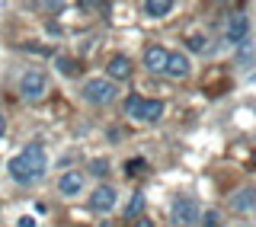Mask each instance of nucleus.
<instances>
[{
  "label": "nucleus",
  "instance_id": "1",
  "mask_svg": "<svg viewBox=\"0 0 256 227\" xmlns=\"http://www.w3.org/2000/svg\"><path fill=\"white\" fill-rule=\"evenodd\" d=\"M116 84H112L109 77H93L84 84V100L93 102V106H109L112 100H116Z\"/></svg>",
  "mask_w": 256,
  "mask_h": 227
},
{
  "label": "nucleus",
  "instance_id": "2",
  "mask_svg": "<svg viewBox=\"0 0 256 227\" xmlns=\"http://www.w3.org/2000/svg\"><path fill=\"white\" fill-rule=\"evenodd\" d=\"M20 93H22V100H29V102L42 100V96L48 93V77L38 68H29L26 74L20 77Z\"/></svg>",
  "mask_w": 256,
  "mask_h": 227
},
{
  "label": "nucleus",
  "instance_id": "3",
  "mask_svg": "<svg viewBox=\"0 0 256 227\" xmlns=\"http://www.w3.org/2000/svg\"><path fill=\"white\" fill-rule=\"evenodd\" d=\"M20 160L26 164V170H29L32 180H42V176H45L48 157H45V148H42V144H26V150L20 154Z\"/></svg>",
  "mask_w": 256,
  "mask_h": 227
},
{
  "label": "nucleus",
  "instance_id": "4",
  "mask_svg": "<svg viewBox=\"0 0 256 227\" xmlns=\"http://www.w3.org/2000/svg\"><path fill=\"white\" fill-rule=\"evenodd\" d=\"M246 36H250V20H246V13H230L228 22H224V42L228 45H244Z\"/></svg>",
  "mask_w": 256,
  "mask_h": 227
},
{
  "label": "nucleus",
  "instance_id": "5",
  "mask_svg": "<svg viewBox=\"0 0 256 227\" xmlns=\"http://www.w3.org/2000/svg\"><path fill=\"white\" fill-rule=\"evenodd\" d=\"M170 218H173V224L176 227H192L198 221V202L196 198H176L173 202V208H170Z\"/></svg>",
  "mask_w": 256,
  "mask_h": 227
},
{
  "label": "nucleus",
  "instance_id": "6",
  "mask_svg": "<svg viewBox=\"0 0 256 227\" xmlns=\"http://www.w3.org/2000/svg\"><path fill=\"white\" fill-rule=\"evenodd\" d=\"M116 189H112V186H100V189L93 192L90 196V208L93 212H112V208H116Z\"/></svg>",
  "mask_w": 256,
  "mask_h": 227
},
{
  "label": "nucleus",
  "instance_id": "7",
  "mask_svg": "<svg viewBox=\"0 0 256 227\" xmlns=\"http://www.w3.org/2000/svg\"><path fill=\"white\" fill-rule=\"evenodd\" d=\"M58 189H61V196H80V192H84V173H77V170L61 173Z\"/></svg>",
  "mask_w": 256,
  "mask_h": 227
},
{
  "label": "nucleus",
  "instance_id": "8",
  "mask_svg": "<svg viewBox=\"0 0 256 227\" xmlns=\"http://www.w3.org/2000/svg\"><path fill=\"white\" fill-rule=\"evenodd\" d=\"M230 208H234V212H250V208H256V189L253 186L237 189L234 196H230Z\"/></svg>",
  "mask_w": 256,
  "mask_h": 227
},
{
  "label": "nucleus",
  "instance_id": "9",
  "mask_svg": "<svg viewBox=\"0 0 256 227\" xmlns=\"http://www.w3.org/2000/svg\"><path fill=\"white\" fill-rule=\"evenodd\" d=\"M166 58H170L166 48L150 45L148 52H144V68H148V70H166Z\"/></svg>",
  "mask_w": 256,
  "mask_h": 227
},
{
  "label": "nucleus",
  "instance_id": "10",
  "mask_svg": "<svg viewBox=\"0 0 256 227\" xmlns=\"http://www.w3.org/2000/svg\"><path fill=\"white\" fill-rule=\"evenodd\" d=\"M109 80H128L132 77V61L125 58V54H116V58H109Z\"/></svg>",
  "mask_w": 256,
  "mask_h": 227
},
{
  "label": "nucleus",
  "instance_id": "11",
  "mask_svg": "<svg viewBox=\"0 0 256 227\" xmlns=\"http://www.w3.org/2000/svg\"><path fill=\"white\" fill-rule=\"evenodd\" d=\"M164 74H170V77H186V74H189V58H186L182 52H170Z\"/></svg>",
  "mask_w": 256,
  "mask_h": 227
},
{
  "label": "nucleus",
  "instance_id": "12",
  "mask_svg": "<svg viewBox=\"0 0 256 227\" xmlns=\"http://www.w3.org/2000/svg\"><path fill=\"white\" fill-rule=\"evenodd\" d=\"M6 170H10V176H13V180H16V182H22V186H26V182H32V176H29V170H26V164H22V160H20V157H13V160H10V164H6Z\"/></svg>",
  "mask_w": 256,
  "mask_h": 227
},
{
  "label": "nucleus",
  "instance_id": "13",
  "mask_svg": "<svg viewBox=\"0 0 256 227\" xmlns=\"http://www.w3.org/2000/svg\"><path fill=\"white\" fill-rule=\"evenodd\" d=\"M170 10H173V4H170V0H148V4H144V13H148V16H154V20L166 16Z\"/></svg>",
  "mask_w": 256,
  "mask_h": 227
},
{
  "label": "nucleus",
  "instance_id": "14",
  "mask_svg": "<svg viewBox=\"0 0 256 227\" xmlns=\"http://www.w3.org/2000/svg\"><path fill=\"white\" fill-rule=\"evenodd\" d=\"M164 116V102L160 100H144V118L141 122H160Z\"/></svg>",
  "mask_w": 256,
  "mask_h": 227
},
{
  "label": "nucleus",
  "instance_id": "15",
  "mask_svg": "<svg viewBox=\"0 0 256 227\" xmlns=\"http://www.w3.org/2000/svg\"><path fill=\"white\" fill-rule=\"evenodd\" d=\"M125 116L128 118H144V100L141 96H128L125 100Z\"/></svg>",
  "mask_w": 256,
  "mask_h": 227
},
{
  "label": "nucleus",
  "instance_id": "16",
  "mask_svg": "<svg viewBox=\"0 0 256 227\" xmlns=\"http://www.w3.org/2000/svg\"><path fill=\"white\" fill-rule=\"evenodd\" d=\"M54 64H58V70L64 77H77L80 74V64L74 61V58H64V54H58V58H54Z\"/></svg>",
  "mask_w": 256,
  "mask_h": 227
},
{
  "label": "nucleus",
  "instance_id": "17",
  "mask_svg": "<svg viewBox=\"0 0 256 227\" xmlns=\"http://www.w3.org/2000/svg\"><path fill=\"white\" fill-rule=\"evenodd\" d=\"M256 58V45L250 42V38H246L244 45H237V64H250Z\"/></svg>",
  "mask_w": 256,
  "mask_h": 227
},
{
  "label": "nucleus",
  "instance_id": "18",
  "mask_svg": "<svg viewBox=\"0 0 256 227\" xmlns=\"http://www.w3.org/2000/svg\"><path fill=\"white\" fill-rule=\"evenodd\" d=\"M141 212H144V196H138V192H134L132 202H128V208H125V214L138 221V214H141Z\"/></svg>",
  "mask_w": 256,
  "mask_h": 227
},
{
  "label": "nucleus",
  "instance_id": "19",
  "mask_svg": "<svg viewBox=\"0 0 256 227\" xmlns=\"http://www.w3.org/2000/svg\"><path fill=\"white\" fill-rule=\"evenodd\" d=\"M186 45H189V52H196V54L208 52V42H205V36H189V38H186Z\"/></svg>",
  "mask_w": 256,
  "mask_h": 227
},
{
  "label": "nucleus",
  "instance_id": "20",
  "mask_svg": "<svg viewBox=\"0 0 256 227\" xmlns=\"http://www.w3.org/2000/svg\"><path fill=\"white\" fill-rule=\"evenodd\" d=\"M90 173H93V176H106V173H109V160L96 157L93 164H90Z\"/></svg>",
  "mask_w": 256,
  "mask_h": 227
},
{
  "label": "nucleus",
  "instance_id": "21",
  "mask_svg": "<svg viewBox=\"0 0 256 227\" xmlns=\"http://www.w3.org/2000/svg\"><path fill=\"white\" fill-rule=\"evenodd\" d=\"M202 227H221V214L214 212V208H212V212H205V218H202Z\"/></svg>",
  "mask_w": 256,
  "mask_h": 227
},
{
  "label": "nucleus",
  "instance_id": "22",
  "mask_svg": "<svg viewBox=\"0 0 256 227\" xmlns=\"http://www.w3.org/2000/svg\"><path fill=\"white\" fill-rule=\"evenodd\" d=\"M125 173H128V176L144 173V160H141V157H138V160H125Z\"/></svg>",
  "mask_w": 256,
  "mask_h": 227
},
{
  "label": "nucleus",
  "instance_id": "23",
  "mask_svg": "<svg viewBox=\"0 0 256 227\" xmlns=\"http://www.w3.org/2000/svg\"><path fill=\"white\" fill-rule=\"evenodd\" d=\"M16 224H20V227H36V218H29V214H22V218H20V221H16Z\"/></svg>",
  "mask_w": 256,
  "mask_h": 227
},
{
  "label": "nucleus",
  "instance_id": "24",
  "mask_svg": "<svg viewBox=\"0 0 256 227\" xmlns=\"http://www.w3.org/2000/svg\"><path fill=\"white\" fill-rule=\"evenodd\" d=\"M134 227H154V221H148V218H138V221H134Z\"/></svg>",
  "mask_w": 256,
  "mask_h": 227
},
{
  "label": "nucleus",
  "instance_id": "25",
  "mask_svg": "<svg viewBox=\"0 0 256 227\" xmlns=\"http://www.w3.org/2000/svg\"><path fill=\"white\" fill-rule=\"evenodd\" d=\"M4 128H6V118H4V112H0V134H4Z\"/></svg>",
  "mask_w": 256,
  "mask_h": 227
},
{
  "label": "nucleus",
  "instance_id": "26",
  "mask_svg": "<svg viewBox=\"0 0 256 227\" xmlns=\"http://www.w3.org/2000/svg\"><path fill=\"white\" fill-rule=\"evenodd\" d=\"M244 227H246V224H244Z\"/></svg>",
  "mask_w": 256,
  "mask_h": 227
}]
</instances>
